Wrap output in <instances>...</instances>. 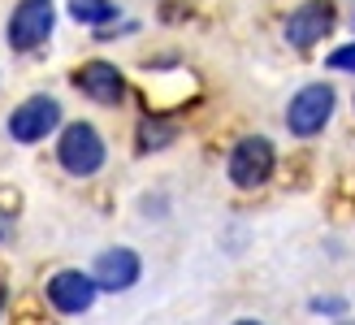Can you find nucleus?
<instances>
[{"label": "nucleus", "instance_id": "1", "mask_svg": "<svg viewBox=\"0 0 355 325\" xmlns=\"http://www.w3.org/2000/svg\"><path fill=\"white\" fill-rule=\"evenodd\" d=\"M57 165L65 178H78V183H92L109 165V139L100 135L96 122H65L57 135Z\"/></svg>", "mask_w": 355, "mask_h": 325}, {"label": "nucleus", "instance_id": "2", "mask_svg": "<svg viewBox=\"0 0 355 325\" xmlns=\"http://www.w3.org/2000/svg\"><path fill=\"white\" fill-rule=\"evenodd\" d=\"M334 113H338V87L316 78V83H304L299 92L286 100V108H282V122H286V131L295 139H316L329 131Z\"/></svg>", "mask_w": 355, "mask_h": 325}, {"label": "nucleus", "instance_id": "3", "mask_svg": "<svg viewBox=\"0 0 355 325\" xmlns=\"http://www.w3.org/2000/svg\"><path fill=\"white\" fill-rule=\"evenodd\" d=\"M277 174V148L269 135H243L225 152V178L239 191H264Z\"/></svg>", "mask_w": 355, "mask_h": 325}, {"label": "nucleus", "instance_id": "4", "mask_svg": "<svg viewBox=\"0 0 355 325\" xmlns=\"http://www.w3.org/2000/svg\"><path fill=\"white\" fill-rule=\"evenodd\" d=\"M61 126H65V108L52 92H31L22 104H13L9 117H5L9 139L22 143V148H35V143H44L48 135H61Z\"/></svg>", "mask_w": 355, "mask_h": 325}, {"label": "nucleus", "instance_id": "5", "mask_svg": "<svg viewBox=\"0 0 355 325\" xmlns=\"http://www.w3.org/2000/svg\"><path fill=\"white\" fill-rule=\"evenodd\" d=\"M96 299H100V286L92 282L87 269L65 265L44 282V308H52L57 317H87L96 308Z\"/></svg>", "mask_w": 355, "mask_h": 325}, {"label": "nucleus", "instance_id": "6", "mask_svg": "<svg viewBox=\"0 0 355 325\" xmlns=\"http://www.w3.org/2000/svg\"><path fill=\"white\" fill-rule=\"evenodd\" d=\"M52 31H57V5L52 0H17L5 26V44L26 57V52H40L52 40Z\"/></svg>", "mask_w": 355, "mask_h": 325}, {"label": "nucleus", "instance_id": "7", "mask_svg": "<svg viewBox=\"0 0 355 325\" xmlns=\"http://www.w3.org/2000/svg\"><path fill=\"white\" fill-rule=\"evenodd\" d=\"M69 83H74V92L83 100H92L100 108H121L130 96V83L126 74L113 65V61H104V57H92V61H83L74 74H69Z\"/></svg>", "mask_w": 355, "mask_h": 325}, {"label": "nucleus", "instance_id": "8", "mask_svg": "<svg viewBox=\"0 0 355 325\" xmlns=\"http://www.w3.org/2000/svg\"><path fill=\"white\" fill-rule=\"evenodd\" d=\"M87 274L100 286V295H126L130 286H139V278H144V256L126 243H113V247L96 251V260H92Z\"/></svg>", "mask_w": 355, "mask_h": 325}, {"label": "nucleus", "instance_id": "9", "mask_svg": "<svg viewBox=\"0 0 355 325\" xmlns=\"http://www.w3.org/2000/svg\"><path fill=\"white\" fill-rule=\"evenodd\" d=\"M338 31V9L329 5V0H304V5H295L282 35H286V44L295 52H312L316 44H325L329 35Z\"/></svg>", "mask_w": 355, "mask_h": 325}, {"label": "nucleus", "instance_id": "10", "mask_svg": "<svg viewBox=\"0 0 355 325\" xmlns=\"http://www.w3.org/2000/svg\"><path fill=\"white\" fill-rule=\"evenodd\" d=\"M178 139H182V126H178V117L161 113V108L144 113V117H139V126H135V152L139 156H156V152L173 148Z\"/></svg>", "mask_w": 355, "mask_h": 325}, {"label": "nucleus", "instance_id": "11", "mask_svg": "<svg viewBox=\"0 0 355 325\" xmlns=\"http://www.w3.org/2000/svg\"><path fill=\"white\" fill-rule=\"evenodd\" d=\"M69 17L78 26H109L117 17V0H69Z\"/></svg>", "mask_w": 355, "mask_h": 325}, {"label": "nucleus", "instance_id": "12", "mask_svg": "<svg viewBox=\"0 0 355 325\" xmlns=\"http://www.w3.org/2000/svg\"><path fill=\"white\" fill-rule=\"evenodd\" d=\"M308 308H312L316 317H347V312H351V299H347V295H312Z\"/></svg>", "mask_w": 355, "mask_h": 325}, {"label": "nucleus", "instance_id": "13", "mask_svg": "<svg viewBox=\"0 0 355 325\" xmlns=\"http://www.w3.org/2000/svg\"><path fill=\"white\" fill-rule=\"evenodd\" d=\"M325 69H334V74H355V40L343 44V48H334L325 57Z\"/></svg>", "mask_w": 355, "mask_h": 325}, {"label": "nucleus", "instance_id": "14", "mask_svg": "<svg viewBox=\"0 0 355 325\" xmlns=\"http://www.w3.org/2000/svg\"><path fill=\"white\" fill-rule=\"evenodd\" d=\"M9 239H13V217L0 208V243H9Z\"/></svg>", "mask_w": 355, "mask_h": 325}, {"label": "nucleus", "instance_id": "15", "mask_svg": "<svg viewBox=\"0 0 355 325\" xmlns=\"http://www.w3.org/2000/svg\"><path fill=\"white\" fill-rule=\"evenodd\" d=\"M230 325H269V321H260V317H239V321H230Z\"/></svg>", "mask_w": 355, "mask_h": 325}, {"label": "nucleus", "instance_id": "16", "mask_svg": "<svg viewBox=\"0 0 355 325\" xmlns=\"http://www.w3.org/2000/svg\"><path fill=\"white\" fill-rule=\"evenodd\" d=\"M5 299H9V291H5V286H0V317H5Z\"/></svg>", "mask_w": 355, "mask_h": 325}, {"label": "nucleus", "instance_id": "17", "mask_svg": "<svg viewBox=\"0 0 355 325\" xmlns=\"http://www.w3.org/2000/svg\"><path fill=\"white\" fill-rule=\"evenodd\" d=\"M351 26H355V13H351Z\"/></svg>", "mask_w": 355, "mask_h": 325}, {"label": "nucleus", "instance_id": "18", "mask_svg": "<svg viewBox=\"0 0 355 325\" xmlns=\"http://www.w3.org/2000/svg\"><path fill=\"white\" fill-rule=\"evenodd\" d=\"M351 108H355V96H351Z\"/></svg>", "mask_w": 355, "mask_h": 325}, {"label": "nucleus", "instance_id": "19", "mask_svg": "<svg viewBox=\"0 0 355 325\" xmlns=\"http://www.w3.org/2000/svg\"><path fill=\"white\" fill-rule=\"evenodd\" d=\"M44 325H48V321H44Z\"/></svg>", "mask_w": 355, "mask_h": 325}]
</instances>
